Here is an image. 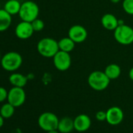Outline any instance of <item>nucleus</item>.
<instances>
[{"label": "nucleus", "instance_id": "obj_13", "mask_svg": "<svg viewBox=\"0 0 133 133\" xmlns=\"http://www.w3.org/2000/svg\"><path fill=\"white\" fill-rule=\"evenodd\" d=\"M101 24L103 27L108 31H114L119 25L118 19L111 14H104L101 18Z\"/></svg>", "mask_w": 133, "mask_h": 133}, {"label": "nucleus", "instance_id": "obj_23", "mask_svg": "<svg viewBox=\"0 0 133 133\" xmlns=\"http://www.w3.org/2000/svg\"><path fill=\"white\" fill-rule=\"evenodd\" d=\"M7 96L8 91L4 87H0V103H3L7 99Z\"/></svg>", "mask_w": 133, "mask_h": 133}, {"label": "nucleus", "instance_id": "obj_15", "mask_svg": "<svg viewBox=\"0 0 133 133\" xmlns=\"http://www.w3.org/2000/svg\"><path fill=\"white\" fill-rule=\"evenodd\" d=\"M12 24V16L4 9H0V32L6 31Z\"/></svg>", "mask_w": 133, "mask_h": 133}, {"label": "nucleus", "instance_id": "obj_2", "mask_svg": "<svg viewBox=\"0 0 133 133\" xmlns=\"http://www.w3.org/2000/svg\"><path fill=\"white\" fill-rule=\"evenodd\" d=\"M38 53L46 58H52L59 50L58 42L52 38H43L37 44Z\"/></svg>", "mask_w": 133, "mask_h": 133}, {"label": "nucleus", "instance_id": "obj_27", "mask_svg": "<svg viewBox=\"0 0 133 133\" xmlns=\"http://www.w3.org/2000/svg\"><path fill=\"white\" fill-rule=\"evenodd\" d=\"M47 133H59V131L57 129H56V130H52V131H47Z\"/></svg>", "mask_w": 133, "mask_h": 133}, {"label": "nucleus", "instance_id": "obj_29", "mask_svg": "<svg viewBox=\"0 0 133 133\" xmlns=\"http://www.w3.org/2000/svg\"><path fill=\"white\" fill-rule=\"evenodd\" d=\"M1 59H2V56H1V53H0V62H1Z\"/></svg>", "mask_w": 133, "mask_h": 133}, {"label": "nucleus", "instance_id": "obj_18", "mask_svg": "<svg viewBox=\"0 0 133 133\" xmlns=\"http://www.w3.org/2000/svg\"><path fill=\"white\" fill-rule=\"evenodd\" d=\"M75 42L70 38V37H65L61 38L58 42L59 49L61 51L66 52H71L73 51V49L75 47Z\"/></svg>", "mask_w": 133, "mask_h": 133}, {"label": "nucleus", "instance_id": "obj_22", "mask_svg": "<svg viewBox=\"0 0 133 133\" xmlns=\"http://www.w3.org/2000/svg\"><path fill=\"white\" fill-rule=\"evenodd\" d=\"M31 24H32V27H33L34 31H37V32L42 31L43 28H44V27H45L44 22L42 20L38 19V18H37L35 21H33L31 22Z\"/></svg>", "mask_w": 133, "mask_h": 133}, {"label": "nucleus", "instance_id": "obj_3", "mask_svg": "<svg viewBox=\"0 0 133 133\" xmlns=\"http://www.w3.org/2000/svg\"><path fill=\"white\" fill-rule=\"evenodd\" d=\"M110 79L106 75L104 71H95L92 72L88 78L89 85L96 91L105 90L110 85Z\"/></svg>", "mask_w": 133, "mask_h": 133}, {"label": "nucleus", "instance_id": "obj_17", "mask_svg": "<svg viewBox=\"0 0 133 133\" xmlns=\"http://www.w3.org/2000/svg\"><path fill=\"white\" fill-rule=\"evenodd\" d=\"M104 73L110 80H114L120 77L121 73V69L119 65L116 63H110L106 66Z\"/></svg>", "mask_w": 133, "mask_h": 133}, {"label": "nucleus", "instance_id": "obj_26", "mask_svg": "<svg viewBox=\"0 0 133 133\" xmlns=\"http://www.w3.org/2000/svg\"><path fill=\"white\" fill-rule=\"evenodd\" d=\"M128 76H129V78L133 81V68H131L129 71V73H128Z\"/></svg>", "mask_w": 133, "mask_h": 133}, {"label": "nucleus", "instance_id": "obj_12", "mask_svg": "<svg viewBox=\"0 0 133 133\" xmlns=\"http://www.w3.org/2000/svg\"><path fill=\"white\" fill-rule=\"evenodd\" d=\"M91 124L92 121L90 117L85 114H79L74 119L75 129L79 132H84L88 131L91 127Z\"/></svg>", "mask_w": 133, "mask_h": 133}, {"label": "nucleus", "instance_id": "obj_5", "mask_svg": "<svg viewBox=\"0 0 133 133\" xmlns=\"http://www.w3.org/2000/svg\"><path fill=\"white\" fill-rule=\"evenodd\" d=\"M115 40L123 45H128L133 42V28L129 25H118L114 31Z\"/></svg>", "mask_w": 133, "mask_h": 133}, {"label": "nucleus", "instance_id": "obj_25", "mask_svg": "<svg viewBox=\"0 0 133 133\" xmlns=\"http://www.w3.org/2000/svg\"><path fill=\"white\" fill-rule=\"evenodd\" d=\"M4 120H5V118L0 114V128H1L4 124Z\"/></svg>", "mask_w": 133, "mask_h": 133}, {"label": "nucleus", "instance_id": "obj_4", "mask_svg": "<svg viewBox=\"0 0 133 133\" xmlns=\"http://www.w3.org/2000/svg\"><path fill=\"white\" fill-rule=\"evenodd\" d=\"M39 14V7L33 1H25L21 4L18 14L21 21L32 22L38 18Z\"/></svg>", "mask_w": 133, "mask_h": 133}, {"label": "nucleus", "instance_id": "obj_21", "mask_svg": "<svg viewBox=\"0 0 133 133\" xmlns=\"http://www.w3.org/2000/svg\"><path fill=\"white\" fill-rule=\"evenodd\" d=\"M122 8L128 15H133V0H124L122 2Z\"/></svg>", "mask_w": 133, "mask_h": 133}, {"label": "nucleus", "instance_id": "obj_16", "mask_svg": "<svg viewBox=\"0 0 133 133\" xmlns=\"http://www.w3.org/2000/svg\"><path fill=\"white\" fill-rule=\"evenodd\" d=\"M9 81L13 86L24 88L28 83V78L21 73H13L10 75Z\"/></svg>", "mask_w": 133, "mask_h": 133}, {"label": "nucleus", "instance_id": "obj_19", "mask_svg": "<svg viewBox=\"0 0 133 133\" xmlns=\"http://www.w3.org/2000/svg\"><path fill=\"white\" fill-rule=\"evenodd\" d=\"M21 3L18 0H8L4 5V10L11 16L18 14L21 10Z\"/></svg>", "mask_w": 133, "mask_h": 133}, {"label": "nucleus", "instance_id": "obj_24", "mask_svg": "<svg viewBox=\"0 0 133 133\" xmlns=\"http://www.w3.org/2000/svg\"><path fill=\"white\" fill-rule=\"evenodd\" d=\"M96 118L97 121H106L107 119V112L106 111H103V110H99L96 114Z\"/></svg>", "mask_w": 133, "mask_h": 133}, {"label": "nucleus", "instance_id": "obj_7", "mask_svg": "<svg viewBox=\"0 0 133 133\" xmlns=\"http://www.w3.org/2000/svg\"><path fill=\"white\" fill-rule=\"evenodd\" d=\"M52 59L55 68L59 71H68L71 65V57L69 52L59 50Z\"/></svg>", "mask_w": 133, "mask_h": 133}, {"label": "nucleus", "instance_id": "obj_28", "mask_svg": "<svg viewBox=\"0 0 133 133\" xmlns=\"http://www.w3.org/2000/svg\"><path fill=\"white\" fill-rule=\"evenodd\" d=\"M120 1H121V0H110V2H111L112 3H114V4H116V3H118Z\"/></svg>", "mask_w": 133, "mask_h": 133}, {"label": "nucleus", "instance_id": "obj_11", "mask_svg": "<svg viewBox=\"0 0 133 133\" xmlns=\"http://www.w3.org/2000/svg\"><path fill=\"white\" fill-rule=\"evenodd\" d=\"M88 36L86 29L79 24L73 25L68 31V37H70L75 43H81L85 41Z\"/></svg>", "mask_w": 133, "mask_h": 133}, {"label": "nucleus", "instance_id": "obj_10", "mask_svg": "<svg viewBox=\"0 0 133 133\" xmlns=\"http://www.w3.org/2000/svg\"><path fill=\"white\" fill-rule=\"evenodd\" d=\"M106 121L110 125H118L124 119V113L122 110L118 107H112L107 111Z\"/></svg>", "mask_w": 133, "mask_h": 133}, {"label": "nucleus", "instance_id": "obj_6", "mask_svg": "<svg viewBox=\"0 0 133 133\" xmlns=\"http://www.w3.org/2000/svg\"><path fill=\"white\" fill-rule=\"evenodd\" d=\"M59 121V118L55 114L52 112H44L38 117V124L43 131H49L57 129Z\"/></svg>", "mask_w": 133, "mask_h": 133}, {"label": "nucleus", "instance_id": "obj_20", "mask_svg": "<svg viewBox=\"0 0 133 133\" xmlns=\"http://www.w3.org/2000/svg\"><path fill=\"white\" fill-rule=\"evenodd\" d=\"M15 107H14L10 103H4L1 108H0V114H1L5 119L10 118L15 112Z\"/></svg>", "mask_w": 133, "mask_h": 133}, {"label": "nucleus", "instance_id": "obj_9", "mask_svg": "<svg viewBox=\"0 0 133 133\" xmlns=\"http://www.w3.org/2000/svg\"><path fill=\"white\" fill-rule=\"evenodd\" d=\"M34 32L35 31L33 29L31 23L28 21H22L17 25L15 28V34L17 37L22 40L30 38Z\"/></svg>", "mask_w": 133, "mask_h": 133}, {"label": "nucleus", "instance_id": "obj_1", "mask_svg": "<svg viewBox=\"0 0 133 133\" xmlns=\"http://www.w3.org/2000/svg\"><path fill=\"white\" fill-rule=\"evenodd\" d=\"M23 63V58L21 55L17 52L11 51L6 52L4 56H2L1 64L2 68L9 72H14L18 70Z\"/></svg>", "mask_w": 133, "mask_h": 133}, {"label": "nucleus", "instance_id": "obj_14", "mask_svg": "<svg viewBox=\"0 0 133 133\" xmlns=\"http://www.w3.org/2000/svg\"><path fill=\"white\" fill-rule=\"evenodd\" d=\"M75 129L74 120L70 117H65L59 121L57 130L60 133H70Z\"/></svg>", "mask_w": 133, "mask_h": 133}, {"label": "nucleus", "instance_id": "obj_8", "mask_svg": "<svg viewBox=\"0 0 133 133\" xmlns=\"http://www.w3.org/2000/svg\"><path fill=\"white\" fill-rule=\"evenodd\" d=\"M26 100V93L23 88L14 86L8 91L7 101L15 107L22 106Z\"/></svg>", "mask_w": 133, "mask_h": 133}, {"label": "nucleus", "instance_id": "obj_30", "mask_svg": "<svg viewBox=\"0 0 133 133\" xmlns=\"http://www.w3.org/2000/svg\"><path fill=\"white\" fill-rule=\"evenodd\" d=\"M0 9H1V5H0Z\"/></svg>", "mask_w": 133, "mask_h": 133}]
</instances>
